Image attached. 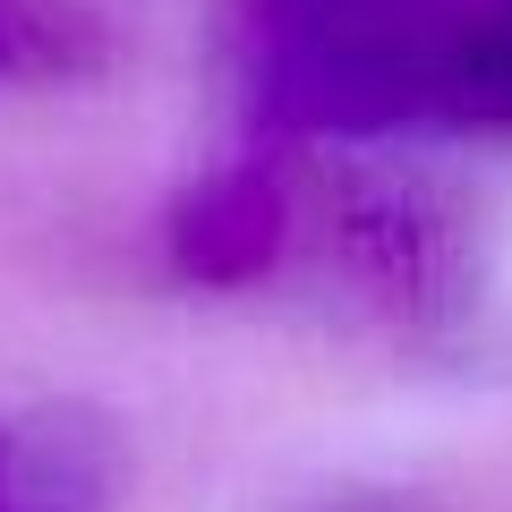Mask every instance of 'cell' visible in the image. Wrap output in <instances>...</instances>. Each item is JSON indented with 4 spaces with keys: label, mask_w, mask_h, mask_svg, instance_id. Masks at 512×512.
Returning a JSON list of instances; mask_svg holds the SVG:
<instances>
[{
    "label": "cell",
    "mask_w": 512,
    "mask_h": 512,
    "mask_svg": "<svg viewBox=\"0 0 512 512\" xmlns=\"http://www.w3.org/2000/svg\"><path fill=\"white\" fill-rule=\"evenodd\" d=\"M282 231H291V197H282L274 146L239 154L231 171H214L205 188H188L171 214V265L197 282H248L274 265Z\"/></svg>",
    "instance_id": "obj_1"
},
{
    "label": "cell",
    "mask_w": 512,
    "mask_h": 512,
    "mask_svg": "<svg viewBox=\"0 0 512 512\" xmlns=\"http://www.w3.org/2000/svg\"><path fill=\"white\" fill-rule=\"evenodd\" d=\"M436 128H512V0H470V18L453 26Z\"/></svg>",
    "instance_id": "obj_2"
},
{
    "label": "cell",
    "mask_w": 512,
    "mask_h": 512,
    "mask_svg": "<svg viewBox=\"0 0 512 512\" xmlns=\"http://www.w3.org/2000/svg\"><path fill=\"white\" fill-rule=\"evenodd\" d=\"M333 512H419V504H393V495H359V504H333Z\"/></svg>",
    "instance_id": "obj_5"
},
{
    "label": "cell",
    "mask_w": 512,
    "mask_h": 512,
    "mask_svg": "<svg viewBox=\"0 0 512 512\" xmlns=\"http://www.w3.org/2000/svg\"><path fill=\"white\" fill-rule=\"evenodd\" d=\"M103 60L86 9L69 0H0V77L9 86H43V77H86Z\"/></svg>",
    "instance_id": "obj_4"
},
{
    "label": "cell",
    "mask_w": 512,
    "mask_h": 512,
    "mask_svg": "<svg viewBox=\"0 0 512 512\" xmlns=\"http://www.w3.org/2000/svg\"><path fill=\"white\" fill-rule=\"evenodd\" d=\"M0 512H94V461L69 427H0Z\"/></svg>",
    "instance_id": "obj_3"
}]
</instances>
